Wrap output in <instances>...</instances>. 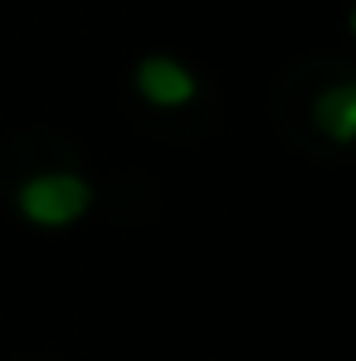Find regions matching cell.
<instances>
[{"label": "cell", "instance_id": "1", "mask_svg": "<svg viewBox=\"0 0 356 361\" xmlns=\"http://www.w3.org/2000/svg\"><path fill=\"white\" fill-rule=\"evenodd\" d=\"M15 210L39 230H68L93 210V185L73 171H35L20 180Z\"/></svg>", "mask_w": 356, "mask_h": 361}, {"label": "cell", "instance_id": "2", "mask_svg": "<svg viewBox=\"0 0 356 361\" xmlns=\"http://www.w3.org/2000/svg\"><path fill=\"white\" fill-rule=\"evenodd\" d=\"M132 88H137V98L152 103V108H185V103H195V93H200L195 73L180 59H171V54H147V59H137Z\"/></svg>", "mask_w": 356, "mask_h": 361}, {"label": "cell", "instance_id": "3", "mask_svg": "<svg viewBox=\"0 0 356 361\" xmlns=\"http://www.w3.org/2000/svg\"><path fill=\"white\" fill-rule=\"evenodd\" d=\"M312 127L337 142V147H352L356 142V78H342L332 88H322L312 98Z\"/></svg>", "mask_w": 356, "mask_h": 361}, {"label": "cell", "instance_id": "4", "mask_svg": "<svg viewBox=\"0 0 356 361\" xmlns=\"http://www.w3.org/2000/svg\"><path fill=\"white\" fill-rule=\"evenodd\" d=\"M347 30H352V35H356V5H352V15H347Z\"/></svg>", "mask_w": 356, "mask_h": 361}]
</instances>
